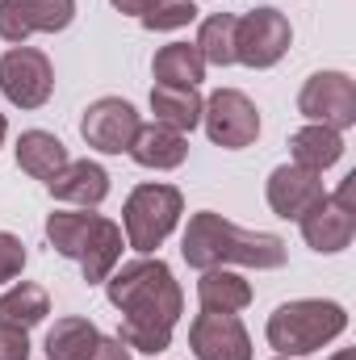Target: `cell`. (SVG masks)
Segmentation results:
<instances>
[{"label": "cell", "instance_id": "5", "mask_svg": "<svg viewBox=\"0 0 356 360\" xmlns=\"http://www.w3.org/2000/svg\"><path fill=\"white\" fill-rule=\"evenodd\" d=\"M180 214H184V197L177 184H139L122 205L126 248H134L139 256H151L177 231Z\"/></svg>", "mask_w": 356, "mask_h": 360}, {"label": "cell", "instance_id": "18", "mask_svg": "<svg viewBox=\"0 0 356 360\" xmlns=\"http://www.w3.org/2000/svg\"><path fill=\"white\" fill-rule=\"evenodd\" d=\"M68 147L51 134V130H25L21 139H17V168L25 172V176L34 180H51L55 172H63L68 168Z\"/></svg>", "mask_w": 356, "mask_h": 360}, {"label": "cell", "instance_id": "12", "mask_svg": "<svg viewBox=\"0 0 356 360\" xmlns=\"http://www.w3.org/2000/svg\"><path fill=\"white\" fill-rule=\"evenodd\" d=\"M76 21V0H0V38L25 46L30 34H59Z\"/></svg>", "mask_w": 356, "mask_h": 360}, {"label": "cell", "instance_id": "14", "mask_svg": "<svg viewBox=\"0 0 356 360\" xmlns=\"http://www.w3.org/2000/svg\"><path fill=\"white\" fill-rule=\"evenodd\" d=\"M268 210L276 214V218H302L319 197H327V188H323V176L319 172H310V168H298V164H281V168H272V176H268Z\"/></svg>", "mask_w": 356, "mask_h": 360}, {"label": "cell", "instance_id": "23", "mask_svg": "<svg viewBox=\"0 0 356 360\" xmlns=\"http://www.w3.org/2000/svg\"><path fill=\"white\" fill-rule=\"evenodd\" d=\"M101 331L92 327L89 319H59L51 331H46V360H89V352L96 348Z\"/></svg>", "mask_w": 356, "mask_h": 360}, {"label": "cell", "instance_id": "27", "mask_svg": "<svg viewBox=\"0 0 356 360\" xmlns=\"http://www.w3.org/2000/svg\"><path fill=\"white\" fill-rule=\"evenodd\" d=\"M0 360H30V335L0 327Z\"/></svg>", "mask_w": 356, "mask_h": 360}, {"label": "cell", "instance_id": "2", "mask_svg": "<svg viewBox=\"0 0 356 360\" xmlns=\"http://www.w3.org/2000/svg\"><path fill=\"white\" fill-rule=\"evenodd\" d=\"M184 264L197 272L205 269H227V264H248V269H281L285 264V239L268 231H248L235 226L231 218L214 210H197L184 226L180 239Z\"/></svg>", "mask_w": 356, "mask_h": 360}, {"label": "cell", "instance_id": "10", "mask_svg": "<svg viewBox=\"0 0 356 360\" xmlns=\"http://www.w3.org/2000/svg\"><path fill=\"white\" fill-rule=\"evenodd\" d=\"M298 113L310 117L314 126L331 130H352L356 126V84L348 72H314L298 92Z\"/></svg>", "mask_w": 356, "mask_h": 360}, {"label": "cell", "instance_id": "31", "mask_svg": "<svg viewBox=\"0 0 356 360\" xmlns=\"http://www.w3.org/2000/svg\"><path fill=\"white\" fill-rule=\"evenodd\" d=\"M4 134H8V122H4V113H0V147H4Z\"/></svg>", "mask_w": 356, "mask_h": 360}, {"label": "cell", "instance_id": "19", "mask_svg": "<svg viewBox=\"0 0 356 360\" xmlns=\"http://www.w3.org/2000/svg\"><path fill=\"white\" fill-rule=\"evenodd\" d=\"M197 302H201V310H214V314H239L252 306V285L239 272L205 269L197 281Z\"/></svg>", "mask_w": 356, "mask_h": 360}, {"label": "cell", "instance_id": "8", "mask_svg": "<svg viewBox=\"0 0 356 360\" xmlns=\"http://www.w3.org/2000/svg\"><path fill=\"white\" fill-rule=\"evenodd\" d=\"M293 42V30H289V17L276 13V8H252L243 17H235V63L243 68H272L285 59Z\"/></svg>", "mask_w": 356, "mask_h": 360}, {"label": "cell", "instance_id": "29", "mask_svg": "<svg viewBox=\"0 0 356 360\" xmlns=\"http://www.w3.org/2000/svg\"><path fill=\"white\" fill-rule=\"evenodd\" d=\"M109 4H113L117 13H130V17H139V13L147 8V0H109Z\"/></svg>", "mask_w": 356, "mask_h": 360}, {"label": "cell", "instance_id": "32", "mask_svg": "<svg viewBox=\"0 0 356 360\" xmlns=\"http://www.w3.org/2000/svg\"><path fill=\"white\" fill-rule=\"evenodd\" d=\"M276 360H289V356H276Z\"/></svg>", "mask_w": 356, "mask_h": 360}, {"label": "cell", "instance_id": "3", "mask_svg": "<svg viewBox=\"0 0 356 360\" xmlns=\"http://www.w3.org/2000/svg\"><path fill=\"white\" fill-rule=\"evenodd\" d=\"M46 239L59 256L76 260L89 285L109 281V272L122 260V226L101 218V214H80V210H59L46 218Z\"/></svg>", "mask_w": 356, "mask_h": 360}, {"label": "cell", "instance_id": "22", "mask_svg": "<svg viewBox=\"0 0 356 360\" xmlns=\"http://www.w3.org/2000/svg\"><path fill=\"white\" fill-rule=\"evenodd\" d=\"M155 84H184V89H197L205 80V59L197 51V42H168L155 51Z\"/></svg>", "mask_w": 356, "mask_h": 360}, {"label": "cell", "instance_id": "1", "mask_svg": "<svg viewBox=\"0 0 356 360\" xmlns=\"http://www.w3.org/2000/svg\"><path fill=\"white\" fill-rule=\"evenodd\" d=\"M105 297L122 310V331L117 340L134 352L160 356L172 344V331L184 310V293H180L172 269L155 256H139L117 272H109L105 281Z\"/></svg>", "mask_w": 356, "mask_h": 360}, {"label": "cell", "instance_id": "30", "mask_svg": "<svg viewBox=\"0 0 356 360\" xmlns=\"http://www.w3.org/2000/svg\"><path fill=\"white\" fill-rule=\"evenodd\" d=\"M331 360H356V352H352V348H340V352H336Z\"/></svg>", "mask_w": 356, "mask_h": 360}, {"label": "cell", "instance_id": "9", "mask_svg": "<svg viewBox=\"0 0 356 360\" xmlns=\"http://www.w3.org/2000/svg\"><path fill=\"white\" fill-rule=\"evenodd\" d=\"M0 92L17 109H42L55 92V68L34 46H8L0 55Z\"/></svg>", "mask_w": 356, "mask_h": 360}, {"label": "cell", "instance_id": "7", "mask_svg": "<svg viewBox=\"0 0 356 360\" xmlns=\"http://www.w3.org/2000/svg\"><path fill=\"white\" fill-rule=\"evenodd\" d=\"M201 122H205L210 143L214 147H227V151H243L260 134V109L252 105L248 92H239V89L210 92L205 105H201Z\"/></svg>", "mask_w": 356, "mask_h": 360}, {"label": "cell", "instance_id": "26", "mask_svg": "<svg viewBox=\"0 0 356 360\" xmlns=\"http://www.w3.org/2000/svg\"><path fill=\"white\" fill-rule=\"evenodd\" d=\"M21 269H25V243L17 235L0 231V285L13 281V276H21Z\"/></svg>", "mask_w": 356, "mask_h": 360}, {"label": "cell", "instance_id": "6", "mask_svg": "<svg viewBox=\"0 0 356 360\" xmlns=\"http://www.w3.org/2000/svg\"><path fill=\"white\" fill-rule=\"evenodd\" d=\"M352 193H356V172H348V176H344V184H340L336 193L319 197V201H314V205L298 218L306 248H314L319 256H336V252H344V248L352 243V235H356Z\"/></svg>", "mask_w": 356, "mask_h": 360}, {"label": "cell", "instance_id": "16", "mask_svg": "<svg viewBox=\"0 0 356 360\" xmlns=\"http://www.w3.org/2000/svg\"><path fill=\"white\" fill-rule=\"evenodd\" d=\"M46 188H51V197H59L68 205L92 210V205H101L109 197V172L101 164H92V160H68V168L46 180Z\"/></svg>", "mask_w": 356, "mask_h": 360}, {"label": "cell", "instance_id": "21", "mask_svg": "<svg viewBox=\"0 0 356 360\" xmlns=\"http://www.w3.org/2000/svg\"><path fill=\"white\" fill-rule=\"evenodd\" d=\"M46 314H51V293L42 285L21 281L8 293H0V327H8V331H30Z\"/></svg>", "mask_w": 356, "mask_h": 360}, {"label": "cell", "instance_id": "17", "mask_svg": "<svg viewBox=\"0 0 356 360\" xmlns=\"http://www.w3.org/2000/svg\"><path fill=\"white\" fill-rule=\"evenodd\" d=\"M289 155H293V164L298 168H310V172H327L331 164H340L344 160V134L340 130H331V126H302V130H293L289 134Z\"/></svg>", "mask_w": 356, "mask_h": 360}, {"label": "cell", "instance_id": "25", "mask_svg": "<svg viewBox=\"0 0 356 360\" xmlns=\"http://www.w3.org/2000/svg\"><path fill=\"white\" fill-rule=\"evenodd\" d=\"M197 17V0H147V8L139 13V21L151 30V34H168L180 30Z\"/></svg>", "mask_w": 356, "mask_h": 360}, {"label": "cell", "instance_id": "13", "mask_svg": "<svg viewBox=\"0 0 356 360\" xmlns=\"http://www.w3.org/2000/svg\"><path fill=\"white\" fill-rule=\"evenodd\" d=\"M189 348L197 360H252V335L239 314L201 310L189 323Z\"/></svg>", "mask_w": 356, "mask_h": 360}, {"label": "cell", "instance_id": "24", "mask_svg": "<svg viewBox=\"0 0 356 360\" xmlns=\"http://www.w3.org/2000/svg\"><path fill=\"white\" fill-rule=\"evenodd\" d=\"M197 51L205 59V68H231L235 63V17L231 13H214L201 21L197 30Z\"/></svg>", "mask_w": 356, "mask_h": 360}, {"label": "cell", "instance_id": "28", "mask_svg": "<svg viewBox=\"0 0 356 360\" xmlns=\"http://www.w3.org/2000/svg\"><path fill=\"white\" fill-rule=\"evenodd\" d=\"M89 360H130V348L122 344V340H96V348L89 352Z\"/></svg>", "mask_w": 356, "mask_h": 360}, {"label": "cell", "instance_id": "15", "mask_svg": "<svg viewBox=\"0 0 356 360\" xmlns=\"http://www.w3.org/2000/svg\"><path fill=\"white\" fill-rule=\"evenodd\" d=\"M130 160L139 168H155V172H172L189 160V139L164 126V122H151V126H139L134 143H130Z\"/></svg>", "mask_w": 356, "mask_h": 360}, {"label": "cell", "instance_id": "4", "mask_svg": "<svg viewBox=\"0 0 356 360\" xmlns=\"http://www.w3.org/2000/svg\"><path fill=\"white\" fill-rule=\"evenodd\" d=\"M348 331V310L340 302H323V297H298L285 302L268 314V348L276 356H310L323 344L340 340Z\"/></svg>", "mask_w": 356, "mask_h": 360}, {"label": "cell", "instance_id": "20", "mask_svg": "<svg viewBox=\"0 0 356 360\" xmlns=\"http://www.w3.org/2000/svg\"><path fill=\"white\" fill-rule=\"evenodd\" d=\"M201 105H205V96L197 89H184V84H155L151 89V113H155V122L172 126L180 134H189V130L201 126Z\"/></svg>", "mask_w": 356, "mask_h": 360}, {"label": "cell", "instance_id": "11", "mask_svg": "<svg viewBox=\"0 0 356 360\" xmlns=\"http://www.w3.org/2000/svg\"><path fill=\"white\" fill-rule=\"evenodd\" d=\"M139 126H143V117H139L134 105L122 101V96H101V101H92L89 109H84V117H80V134H84V143L96 147V151H105V155H122V151H130Z\"/></svg>", "mask_w": 356, "mask_h": 360}]
</instances>
